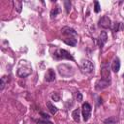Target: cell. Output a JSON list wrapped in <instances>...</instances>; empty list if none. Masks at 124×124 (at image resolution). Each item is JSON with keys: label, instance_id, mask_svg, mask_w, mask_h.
I'll list each match as a JSON object with an SVG mask.
<instances>
[{"label": "cell", "instance_id": "cell-1", "mask_svg": "<svg viewBox=\"0 0 124 124\" xmlns=\"http://www.w3.org/2000/svg\"><path fill=\"white\" fill-rule=\"evenodd\" d=\"M32 73V67L29 64L28 61L25 60H21L17 69V75L20 78H25L27 76H29Z\"/></svg>", "mask_w": 124, "mask_h": 124}, {"label": "cell", "instance_id": "cell-2", "mask_svg": "<svg viewBox=\"0 0 124 124\" xmlns=\"http://www.w3.org/2000/svg\"><path fill=\"white\" fill-rule=\"evenodd\" d=\"M52 57L56 60H61V59H69V60H72L74 61V57L72 56V54L65 50V49H62V48H56L52 54Z\"/></svg>", "mask_w": 124, "mask_h": 124}, {"label": "cell", "instance_id": "cell-3", "mask_svg": "<svg viewBox=\"0 0 124 124\" xmlns=\"http://www.w3.org/2000/svg\"><path fill=\"white\" fill-rule=\"evenodd\" d=\"M91 110L92 108L90 106V104L88 103H83L81 106V112H82V117L84 121H88L90 116H91Z\"/></svg>", "mask_w": 124, "mask_h": 124}, {"label": "cell", "instance_id": "cell-4", "mask_svg": "<svg viewBox=\"0 0 124 124\" xmlns=\"http://www.w3.org/2000/svg\"><path fill=\"white\" fill-rule=\"evenodd\" d=\"M94 69V65L91 61L89 60H83L81 62V71L82 73H85V74H90L92 73Z\"/></svg>", "mask_w": 124, "mask_h": 124}, {"label": "cell", "instance_id": "cell-5", "mask_svg": "<svg viewBox=\"0 0 124 124\" xmlns=\"http://www.w3.org/2000/svg\"><path fill=\"white\" fill-rule=\"evenodd\" d=\"M110 84V80H108V79H104V78H100L96 81L95 83V89L96 90H103L107 87H108Z\"/></svg>", "mask_w": 124, "mask_h": 124}, {"label": "cell", "instance_id": "cell-6", "mask_svg": "<svg viewBox=\"0 0 124 124\" xmlns=\"http://www.w3.org/2000/svg\"><path fill=\"white\" fill-rule=\"evenodd\" d=\"M98 25H99V27H101V28L107 29V28L110 27V25H111V20H110V18H109L108 16H102V17L99 19Z\"/></svg>", "mask_w": 124, "mask_h": 124}, {"label": "cell", "instance_id": "cell-7", "mask_svg": "<svg viewBox=\"0 0 124 124\" xmlns=\"http://www.w3.org/2000/svg\"><path fill=\"white\" fill-rule=\"evenodd\" d=\"M61 32H62V34L64 36H67L66 38H76L77 37V32L73 28H70V27H64V28H62Z\"/></svg>", "mask_w": 124, "mask_h": 124}, {"label": "cell", "instance_id": "cell-8", "mask_svg": "<svg viewBox=\"0 0 124 124\" xmlns=\"http://www.w3.org/2000/svg\"><path fill=\"white\" fill-rule=\"evenodd\" d=\"M107 39H108V36H107V33L105 31H102L99 35V37L97 38V44L100 47H103V46L106 44L107 42Z\"/></svg>", "mask_w": 124, "mask_h": 124}, {"label": "cell", "instance_id": "cell-9", "mask_svg": "<svg viewBox=\"0 0 124 124\" xmlns=\"http://www.w3.org/2000/svg\"><path fill=\"white\" fill-rule=\"evenodd\" d=\"M101 77L104 79L110 80V70H109L108 66L102 67V69H101Z\"/></svg>", "mask_w": 124, "mask_h": 124}, {"label": "cell", "instance_id": "cell-10", "mask_svg": "<svg viewBox=\"0 0 124 124\" xmlns=\"http://www.w3.org/2000/svg\"><path fill=\"white\" fill-rule=\"evenodd\" d=\"M45 80L47 82H51L55 80V72L52 69H48L45 75Z\"/></svg>", "mask_w": 124, "mask_h": 124}, {"label": "cell", "instance_id": "cell-11", "mask_svg": "<svg viewBox=\"0 0 124 124\" xmlns=\"http://www.w3.org/2000/svg\"><path fill=\"white\" fill-rule=\"evenodd\" d=\"M111 70L114 72V73H118L119 70H120V60L118 57H115L112 61V64H111Z\"/></svg>", "mask_w": 124, "mask_h": 124}, {"label": "cell", "instance_id": "cell-12", "mask_svg": "<svg viewBox=\"0 0 124 124\" xmlns=\"http://www.w3.org/2000/svg\"><path fill=\"white\" fill-rule=\"evenodd\" d=\"M63 41L66 45L71 46H75L77 45V42H78L76 38H65V39H63Z\"/></svg>", "mask_w": 124, "mask_h": 124}, {"label": "cell", "instance_id": "cell-13", "mask_svg": "<svg viewBox=\"0 0 124 124\" xmlns=\"http://www.w3.org/2000/svg\"><path fill=\"white\" fill-rule=\"evenodd\" d=\"M80 109L79 108H77V109H75L73 112H72V117H73V119L76 121V122H78L79 121V119H80Z\"/></svg>", "mask_w": 124, "mask_h": 124}, {"label": "cell", "instance_id": "cell-14", "mask_svg": "<svg viewBox=\"0 0 124 124\" xmlns=\"http://www.w3.org/2000/svg\"><path fill=\"white\" fill-rule=\"evenodd\" d=\"M46 106H47V108H48L49 111L51 112V114H55V113H57L58 108H57L56 107H54L50 102H46Z\"/></svg>", "mask_w": 124, "mask_h": 124}, {"label": "cell", "instance_id": "cell-15", "mask_svg": "<svg viewBox=\"0 0 124 124\" xmlns=\"http://www.w3.org/2000/svg\"><path fill=\"white\" fill-rule=\"evenodd\" d=\"M14 6H15V8H16V12L17 13H20L21 12V8H22V3L20 2V1H14Z\"/></svg>", "mask_w": 124, "mask_h": 124}, {"label": "cell", "instance_id": "cell-16", "mask_svg": "<svg viewBox=\"0 0 124 124\" xmlns=\"http://www.w3.org/2000/svg\"><path fill=\"white\" fill-rule=\"evenodd\" d=\"M59 12H60L59 7H56V8H54V9H52L51 12H50V17H51V18H54V17L59 14Z\"/></svg>", "mask_w": 124, "mask_h": 124}, {"label": "cell", "instance_id": "cell-17", "mask_svg": "<svg viewBox=\"0 0 124 124\" xmlns=\"http://www.w3.org/2000/svg\"><path fill=\"white\" fill-rule=\"evenodd\" d=\"M116 121H117V119L115 117H109V118H107L104 122H105V124H115Z\"/></svg>", "mask_w": 124, "mask_h": 124}, {"label": "cell", "instance_id": "cell-18", "mask_svg": "<svg viewBox=\"0 0 124 124\" xmlns=\"http://www.w3.org/2000/svg\"><path fill=\"white\" fill-rule=\"evenodd\" d=\"M120 25H121L120 22H114V23H113V26H112V31H113V32H117V31H119V27H120Z\"/></svg>", "mask_w": 124, "mask_h": 124}, {"label": "cell", "instance_id": "cell-19", "mask_svg": "<svg viewBox=\"0 0 124 124\" xmlns=\"http://www.w3.org/2000/svg\"><path fill=\"white\" fill-rule=\"evenodd\" d=\"M51 98H52V100L55 101V102H58V101L60 100V96H59V94H58L57 92H53V93L51 94Z\"/></svg>", "mask_w": 124, "mask_h": 124}, {"label": "cell", "instance_id": "cell-20", "mask_svg": "<svg viewBox=\"0 0 124 124\" xmlns=\"http://www.w3.org/2000/svg\"><path fill=\"white\" fill-rule=\"evenodd\" d=\"M64 5H65V8H66V12L70 13V11H71V2L70 1H64Z\"/></svg>", "mask_w": 124, "mask_h": 124}, {"label": "cell", "instance_id": "cell-21", "mask_svg": "<svg viewBox=\"0 0 124 124\" xmlns=\"http://www.w3.org/2000/svg\"><path fill=\"white\" fill-rule=\"evenodd\" d=\"M94 5H95V7H94V11H95V13H99V12L101 11L99 2H98V1H95V2H94Z\"/></svg>", "mask_w": 124, "mask_h": 124}, {"label": "cell", "instance_id": "cell-22", "mask_svg": "<svg viewBox=\"0 0 124 124\" xmlns=\"http://www.w3.org/2000/svg\"><path fill=\"white\" fill-rule=\"evenodd\" d=\"M6 78L7 77H3L2 78H1V90H3L4 89V86H5V84H6Z\"/></svg>", "mask_w": 124, "mask_h": 124}, {"label": "cell", "instance_id": "cell-23", "mask_svg": "<svg viewBox=\"0 0 124 124\" xmlns=\"http://www.w3.org/2000/svg\"><path fill=\"white\" fill-rule=\"evenodd\" d=\"M77 100H78V102L82 101V95H81L80 92H77Z\"/></svg>", "mask_w": 124, "mask_h": 124}, {"label": "cell", "instance_id": "cell-24", "mask_svg": "<svg viewBox=\"0 0 124 124\" xmlns=\"http://www.w3.org/2000/svg\"><path fill=\"white\" fill-rule=\"evenodd\" d=\"M40 114H41V115H42V117H43V118H45V119H49V117H50L48 114H46V113H45V112H42V111L40 112Z\"/></svg>", "mask_w": 124, "mask_h": 124}, {"label": "cell", "instance_id": "cell-25", "mask_svg": "<svg viewBox=\"0 0 124 124\" xmlns=\"http://www.w3.org/2000/svg\"><path fill=\"white\" fill-rule=\"evenodd\" d=\"M39 122H41V123H44V124H53L52 122H50V121H48V120H40Z\"/></svg>", "mask_w": 124, "mask_h": 124}]
</instances>
